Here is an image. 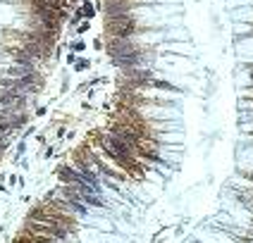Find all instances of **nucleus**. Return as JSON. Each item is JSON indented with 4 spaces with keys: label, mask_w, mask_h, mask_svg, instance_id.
Listing matches in <instances>:
<instances>
[{
    "label": "nucleus",
    "mask_w": 253,
    "mask_h": 243,
    "mask_svg": "<svg viewBox=\"0 0 253 243\" xmlns=\"http://www.w3.org/2000/svg\"><path fill=\"white\" fill-rule=\"evenodd\" d=\"M93 12H96V10H93V7H91L89 3H84V5H81V17H86V19H91V17H93Z\"/></svg>",
    "instance_id": "nucleus-1"
},
{
    "label": "nucleus",
    "mask_w": 253,
    "mask_h": 243,
    "mask_svg": "<svg viewBox=\"0 0 253 243\" xmlns=\"http://www.w3.org/2000/svg\"><path fill=\"white\" fill-rule=\"evenodd\" d=\"M89 67H91L89 60H79V62L74 64V69H77V72H84V69H89Z\"/></svg>",
    "instance_id": "nucleus-2"
},
{
    "label": "nucleus",
    "mask_w": 253,
    "mask_h": 243,
    "mask_svg": "<svg viewBox=\"0 0 253 243\" xmlns=\"http://www.w3.org/2000/svg\"><path fill=\"white\" fill-rule=\"evenodd\" d=\"M77 31H79V33H84V31H89V19H86V22H81V26H79Z\"/></svg>",
    "instance_id": "nucleus-3"
},
{
    "label": "nucleus",
    "mask_w": 253,
    "mask_h": 243,
    "mask_svg": "<svg viewBox=\"0 0 253 243\" xmlns=\"http://www.w3.org/2000/svg\"><path fill=\"white\" fill-rule=\"evenodd\" d=\"M72 48H74V50H77V52H79V50H84V48H86V45H84V43H81V40H79V43H74V45H72Z\"/></svg>",
    "instance_id": "nucleus-4"
}]
</instances>
